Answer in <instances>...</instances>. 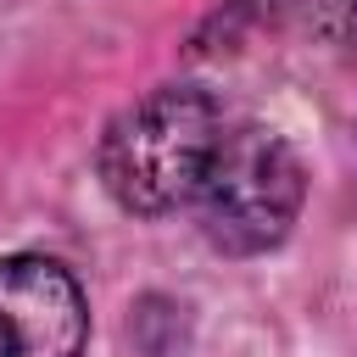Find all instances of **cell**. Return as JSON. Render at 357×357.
Here are the masks:
<instances>
[{"label": "cell", "mask_w": 357, "mask_h": 357, "mask_svg": "<svg viewBox=\"0 0 357 357\" xmlns=\"http://www.w3.org/2000/svg\"><path fill=\"white\" fill-rule=\"evenodd\" d=\"M218 106L195 84H162L112 117L100 134V184L134 218H167L195 201L206 162L218 151Z\"/></svg>", "instance_id": "6da1fadb"}, {"label": "cell", "mask_w": 357, "mask_h": 357, "mask_svg": "<svg viewBox=\"0 0 357 357\" xmlns=\"http://www.w3.org/2000/svg\"><path fill=\"white\" fill-rule=\"evenodd\" d=\"M301 195H307L301 156L273 128L245 123V128L218 134V151L195 190V206H201V229L218 251L257 257L290 234Z\"/></svg>", "instance_id": "7a4b0ae2"}, {"label": "cell", "mask_w": 357, "mask_h": 357, "mask_svg": "<svg viewBox=\"0 0 357 357\" xmlns=\"http://www.w3.org/2000/svg\"><path fill=\"white\" fill-rule=\"evenodd\" d=\"M89 307L50 257H0V357H84Z\"/></svg>", "instance_id": "3957f363"}]
</instances>
